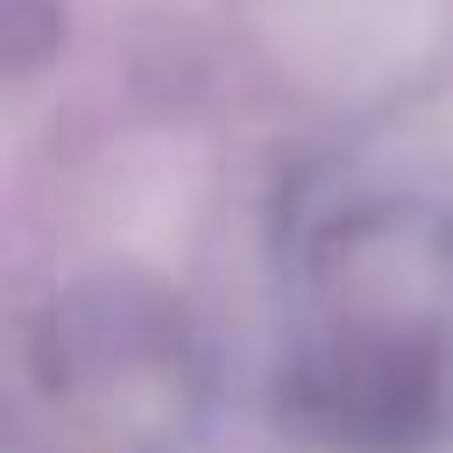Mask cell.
<instances>
[{"label":"cell","mask_w":453,"mask_h":453,"mask_svg":"<svg viewBox=\"0 0 453 453\" xmlns=\"http://www.w3.org/2000/svg\"><path fill=\"white\" fill-rule=\"evenodd\" d=\"M276 411L319 453H418L453 425V205L333 184L290 212Z\"/></svg>","instance_id":"1"},{"label":"cell","mask_w":453,"mask_h":453,"mask_svg":"<svg viewBox=\"0 0 453 453\" xmlns=\"http://www.w3.org/2000/svg\"><path fill=\"white\" fill-rule=\"evenodd\" d=\"M14 396L21 432L57 453H177L205 403V361L170 297L78 283L35 319Z\"/></svg>","instance_id":"2"}]
</instances>
